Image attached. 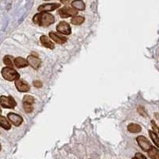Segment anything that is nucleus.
Here are the masks:
<instances>
[{
	"instance_id": "1",
	"label": "nucleus",
	"mask_w": 159,
	"mask_h": 159,
	"mask_svg": "<svg viewBox=\"0 0 159 159\" xmlns=\"http://www.w3.org/2000/svg\"><path fill=\"white\" fill-rule=\"evenodd\" d=\"M33 21L40 26H49L55 22V18L50 13H38L34 16Z\"/></svg>"
},
{
	"instance_id": "2",
	"label": "nucleus",
	"mask_w": 159,
	"mask_h": 159,
	"mask_svg": "<svg viewBox=\"0 0 159 159\" xmlns=\"http://www.w3.org/2000/svg\"><path fill=\"white\" fill-rule=\"evenodd\" d=\"M2 76L8 81H16L19 79L20 75L16 70H14L13 68L5 67L1 71Z\"/></svg>"
},
{
	"instance_id": "3",
	"label": "nucleus",
	"mask_w": 159,
	"mask_h": 159,
	"mask_svg": "<svg viewBox=\"0 0 159 159\" xmlns=\"http://www.w3.org/2000/svg\"><path fill=\"white\" fill-rule=\"evenodd\" d=\"M0 104L2 107L7 108V109H13L17 105L14 99L11 95L9 96L2 95L0 98Z\"/></svg>"
},
{
	"instance_id": "4",
	"label": "nucleus",
	"mask_w": 159,
	"mask_h": 159,
	"mask_svg": "<svg viewBox=\"0 0 159 159\" xmlns=\"http://www.w3.org/2000/svg\"><path fill=\"white\" fill-rule=\"evenodd\" d=\"M58 13L62 18H66L68 17L73 18L75 16H77V11L72 7H64L60 8L58 11Z\"/></svg>"
},
{
	"instance_id": "5",
	"label": "nucleus",
	"mask_w": 159,
	"mask_h": 159,
	"mask_svg": "<svg viewBox=\"0 0 159 159\" xmlns=\"http://www.w3.org/2000/svg\"><path fill=\"white\" fill-rule=\"evenodd\" d=\"M60 7V3H45L39 6L38 11L40 13H46V12L55 11Z\"/></svg>"
},
{
	"instance_id": "6",
	"label": "nucleus",
	"mask_w": 159,
	"mask_h": 159,
	"mask_svg": "<svg viewBox=\"0 0 159 159\" xmlns=\"http://www.w3.org/2000/svg\"><path fill=\"white\" fill-rule=\"evenodd\" d=\"M136 140H137V142H138L139 146H140L142 148V150H144V151H147V152H148L149 150L152 147V146L150 144V142H149L148 139L146 138L145 136H143V135L138 136L137 138H136Z\"/></svg>"
},
{
	"instance_id": "7",
	"label": "nucleus",
	"mask_w": 159,
	"mask_h": 159,
	"mask_svg": "<svg viewBox=\"0 0 159 159\" xmlns=\"http://www.w3.org/2000/svg\"><path fill=\"white\" fill-rule=\"evenodd\" d=\"M57 32H59L60 34H62L64 35H69L72 32L69 24L64 21L59 22V24L57 25Z\"/></svg>"
},
{
	"instance_id": "8",
	"label": "nucleus",
	"mask_w": 159,
	"mask_h": 159,
	"mask_svg": "<svg viewBox=\"0 0 159 159\" xmlns=\"http://www.w3.org/2000/svg\"><path fill=\"white\" fill-rule=\"evenodd\" d=\"M7 119H8V120L10 121L11 123L13 124L14 126H16V127L20 126L22 123V122H23L22 117L14 113L8 114L7 115Z\"/></svg>"
},
{
	"instance_id": "9",
	"label": "nucleus",
	"mask_w": 159,
	"mask_h": 159,
	"mask_svg": "<svg viewBox=\"0 0 159 159\" xmlns=\"http://www.w3.org/2000/svg\"><path fill=\"white\" fill-rule=\"evenodd\" d=\"M26 60L28 61L29 65H30L34 69H38L40 65H41V64H42L41 59L39 57L34 56V55H30V56H28V57L26 58Z\"/></svg>"
},
{
	"instance_id": "10",
	"label": "nucleus",
	"mask_w": 159,
	"mask_h": 159,
	"mask_svg": "<svg viewBox=\"0 0 159 159\" xmlns=\"http://www.w3.org/2000/svg\"><path fill=\"white\" fill-rule=\"evenodd\" d=\"M14 85H15L16 89H18V92H27L30 90V86H29L28 84L25 81H24L23 80H21V79L17 80L14 83Z\"/></svg>"
},
{
	"instance_id": "11",
	"label": "nucleus",
	"mask_w": 159,
	"mask_h": 159,
	"mask_svg": "<svg viewBox=\"0 0 159 159\" xmlns=\"http://www.w3.org/2000/svg\"><path fill=\"white\" fill-rule=\"evenodd\" d=\"M50 38L53 40V42H55L57 44H60V45H63L64 43L67 42V38H64V37H62V36H60L59 34H56L55 32L51 31L50 33Z\"/></svg>"
},
{
	"instance_id": "12",
	"label": "nucleus",
	"mask_w": 159,
	"mask_h": 159,
	"mask_svg": "<svg viewBox=\"0 0 159 159\" xmlns=\"http://www.w3.org/2000/svg\"><path fill=\"white\" fill-rule=\"evenodd\" d=\"M40 42L42 43V45L43 46H45L46 48H48V49H50V50H53V49H54V44H53V42H52L47 36H41V38H40Z\"/></svg>"
},
{
	"instance_id": "13",
	"label": "nucleus",
	"mask_w": 159,
	"mask_h": 159,
	"mask_svg": "<svg viewBox=\"0 0 159 159\" xmlns=\"http://www.w3.org/2000/svg\"><path fill=\"white\" fill-rule=\"evenodd\" d=\"M14 65L18 68H21L27 67V66L29 65L27 60H25V58H23V57H16V58L14 60Z\"/></svg>"
},
{
	"instance_id": "14",
	"label": "nucleus",
	"mask_w": 159,
	"mask_h": 159,
	"mask_svg": "<svg viewBox=\"0 0 159 159\" xmlns=\"http://www.w3.org/2000/svg\"><path fill=\"white\" fill-rule=\"evenodd\" d=\"M71 6L72 8L76 9V11H84L85 10V4L83 1L80 0H75L71 3Z\"/></svg>"
},
{
	"instance_id": "15",
	"label": "nucleus",
	"mask_w": 159,
	"mask_h": 159,
	"mask_svg": "<svg viewBox=\"0 0 159 159\" xmlns=\"http://www.w3.org/2000/svg\"><path fill=\"white\" fill-rule=\"evenodd\" d=\"M127 131L131 133H138L142 131V127L138 124L130 123L127 126Z\"/></svg>"
},
{
	"instance_id": "16",
	"label": "nucleus",
	"mask_w": 159,
	"mask_h": 159,
	"mask_svg": "<svg viewBox=\"0 0 159 159\" xmlns=\"http://www.w3.org/2000/svg\"><path fill=\"white\" fill-rule=\"evenodd\" d=\"M147 154L151 159H159V150L154 146H152L150 149Z\"/></svg>"
},
{
	"instance_id": "17",
	"label": "nucleus",
	"mask_w": 159,
	"mask_h": 159,
	"mask_svg": "<svg viewBox=\"0 0 159 159\" xmlns=\"http://www.w3.org/2000/svg\"><path fill=\"white\" fill-rule=\"evenodd\" d=\"M0 125H1V127L3 128L4 130H10L11 128V126L10 123H9V121L7 120V118L6 117H4L3 115H1L0 117Z\"/></svg>"
},
{
	"instance_id": "18",
	"label": "nucleus",
	"mask_w": 159,
	"mask_h": 159,
	"mask_svg": "<svg viewBox=\"0 0 159 159\" xmlns=\"http://www.w3.org/2000/svg\"><path fill=\"white\" fill-rule=\"evenodd\" d=\"M84 21H85V18L83 16H75L71 19V23L75 25H81Z\"/></svg>"
},
{
	"instance_id": "19",
	"label": "nucleus",
	"mask_w": 159,
	"mask_h": 159,
	"mask_svg": "<svg viewBox=\"0 0 159 159\" xmlns=\"http://www.w3.org/2000/svg\"><path fill=\"white\" fill-rule=\"evenodd\" d=\"M149 134L150 136V138L152 139L153 142L154 143V145L159 148V137L158 136V134L153 131H149Z\"/></svg>"
},
{
	"instance_id": "20",
	"label": "nucleus",
	"mask_w": 159,
	"mask_h": 159,
	"mask_svg": "<svg viewBox=\"0 0 159 159\" xmlns=\"http://www.w3.org/2000/svg\"><path fill=\"white\" fill-rule=\"evenodd\" d=\"M3 63L7 65V67H9V68H12L14 66V60H12V57L11 56H5L3 57Z\"/></svg>"
},
{
	"instance_id": "21",
	"label": "nucleus",
	"mask_w": 159,
	"mask_h": 159,
	"mask_svg": "<svg viewBox=\"0 0 159 159\" xmlns=\"http://www.w3.org/2000/svg\"><path fill=\"white\" fill-rule=\"evenodd\" d=\"M23 103H28V104H33L34 103V98L32 96V95H24V97H23Z\"/></svg>"
},
{
	"instance_id": "22",
	"label": "nucleus",
	"mask_w": 159,
	"mask_h": 159,
	"mask_svg": "<svg viewBox=\"0 0 159 159\" xmlns=\"http://www.w3.org/2000/svg\"><path fill=\"white\" fill-rule=\"evenodd\" d=\"M23 107H24V111L27 113H30L33 111V107L30 104H28V103H23Z\"/></svg>"
},
{
	"instance_id": "23",
	"label": "nucleus",
	"mask_w": 159,
	"mask_h": 159,
	"mask_svg": "<svg viewBox=\"0 0 159 159\" xmlns=\"http://www.w3.org/2000/svg\"><path fill=\"white\" fill-rule=\"evenodd\" d=\"M33 85L37 89H41L42 87V82L40 81H34V83H33Z\"/></svg>"
},
{
	"instance_id": "24",
	"label": "nucleus",
	"mask_w": 159,
	"mask_h": 159,
	"mask_svg": "<svg viewBox=\"0 0 159 159\" xmlns=\"http://www.w3.org/2000/svg\"><path fill=\"white\" fill-rule=\"evenodd\" d=\"M134 158H136L137 159H146V158L145 156L143 155V154H140V153H136Z\"/></svg>"
},
{
	"instance_id": "25",
	"label": "nucleus",
	"mask_w": 159,
	"mask_h": 159,
	"mask_svg": "<svg viewBox=\"0 0 159 159\" xmlns=\"http://www.w3.org/2000/svg\"><path fill=\"white\" fill-rule=\"evenodd\" d=\"M138 113L141 114L142 115H143V116H146V115L145 111H144V108H143V107H138Z\"/></svg>"
},
{
	"instance_id": "26",
	"label": "nucleus",
	"mask_w": 159,
	"mask_h": 159,
	"mask_svg": "<svg viewBox=\"0 0 159 159\" xmlns=\"http://www.w3.org/2000/svg\"><path fill=\"white\" fill-rule=\"evenodd\" d=\"M132 159H137V158H132Z\"/></svg>"
},
{
	"instance_id": "27",
	"label": "nucleus",
	"mask_w": 159,
	"mask_h": 159,
	"mask_svg": "<svg viewBox=\"0 0 159 159\" xmlns=\"http://www.w3.org/2000/svg\"><path fill=\"white\" fill-rule=\"evenodd\" d=\"M158 131H159V127H158Z\"/></svg>"
}]
</instances>
